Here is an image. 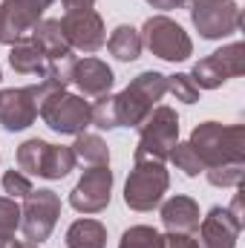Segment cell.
I'll use <instances>...</instances> for the list:
<instances>
[{
  "label": "cell",
  "instance_id": "1",
  "mask_svg": "<svg viewBox=\"0 0 245 248\" xmlns=\"http://www.w3.org/2000/svg\"><path fill=\"white\" fill-rule=\"evenodd\" d=\"M190 147L199 153L205 170L216 165H243L245 162V127L243 124L202 122L190 133Z\"/></svg>",
  "mask_w": 245,
  "mask_h": 248
},
{
  "label": "cell",
  "instance_id": "2",
  "mask_svg": "<svg viewBox=\"0 0 245 248\" xmlns=\"http://www.w3.org/2000/svg\"><path fill=\"white\" fill-rule=\"evenodd\" d=\"M168 93V75L147 69L138 72L122 93L116 95V116H119V127H138L150 116V110L165 98Z\"/></svg>",
  "mask_w": 245,
  "mask_h": 248
},
{
  "label": "cell",
  "instance_id": "3",
  "mask_svg": "<svg viewBox=\"0 0 245 248\" xmlns=\"http://www.w3.org/2000/svg\"><path fill=\"white\" fill-rule=\"evenodd\" d=\"M138 144H136V162H165L170 159V150L179 141V116L168 104H156L150 116L136 127Z\"/></svg>",
  "mask_w": 245,
  "mask_h": 248
},
{
  "label": "cell",
  "instance_id": "4",
  "mask_svg": "<svg viewBox=\"0 0 245 248\" xmlns=\"http://www.w3.org/2000/svg\"><path fill=\"white\" fill-rule=\"evenodd\" d=\"M168 187H170V173L165 162H136L124 185V202L130 211L144 214L162 205Z\"/></svg>",
  "mask_w": 245,
  "mask_h": 248
},
{
  "label": "cell",
  "instance_id": "5",
  "mask_svg": "<svg viewBox=\"0 0 245 248\" xmlns=\"http://www.w3.org/2000/svg\"><path fill=\"white\" fill-rule=\"evenodd\" d=\"M141 46L150 49V55L162 58V61H187L193 55V41L176 20H170L168 15H153L144 20L141 26Z\"/></svg>",
  "mask_w": 245,
  "mask_h": 248
},
{
  "label": "cell",
  "instance_id": "6",
  "mask_svg": "<svg viewBox=\"0 0 245 248\" xmlns=\"http://www.w3.org/2000/svg\"><path fill=\"white\" fill-rule=\"evenodd\" d=\"M58 217H61V196L49 187H41V190H32L23 196V205H20V231H23V240L41 246L52 237L55 225H58Z\"/></svg>",
  "mask_w": 245,
  "mask_h": 248
},
{
  "label": "cell",
  "instance_id": "7",
  "mask_svg": "<svg viewBox=\"0 0 245 248\" xmlns=\"http://www.w3.org/2000/svg\"><path fill=\"white\" fill-rule=\"evenodd\" d=\"M38 116L44 119V124L61 136H78V133H87L90 127V101L84 95H75V93H66L58 90L55 95H49L41 107H38Z\"/></svg>",
  "mask_w": 245,
  "mask_h": 248
},
{
  "label": "cell",
  "instance_id": "8",
  "mask_svg": "<svg viewBox=\"0 0 245 248\" xmlns=\"http://www.w3.org/2000/svg\"><path fill=\"white\" fill-rule=\"evenodd\" d=\"M245 72V44L234 41L216 52H211L208 58L193 63V69L187 72L190 81L199 87V90H216L222 87L225 81L231 78H240Z\"/></svg>",
  "mask_w": 245,
  "mask_h": 248
},
{
  "label": "cell",
  "instance_id": "9",
  "mask_svg": "<svg viewBox=\"0 0 245 248\" xmlns=\"http://www.w3.org/2000/svg\"><path fill=\"white\" fill-rule=\"evenodd\" d=\"M190 20L205 41H222L240 32L243 9L234 0L214 3V0H190Z\"/></svg>",
  "mask_w": 245,
  "mask_h": 248
},
{
  "label": "cell",
  "instance_id": "10",
  "mask_svg": "<svg viewBox=\"0 0 245 248\" xmlns=\"http://www.w3.org/2000/svg\"><path fill=\"white\" fill-rule=\"evenodd\" d=\"M113 170L110 165H98V168H87L84 176L78 179V185L69 193V205L78 214H101L107 211L110 199H113Z\"/></svg>",
  "mask_w": 245,
  "mask_h": 248
},
{
  "label": "cell",
  "instance_id": "11",
  "mask_svg": "<svg viewBox=\"0 0 245 248\" xmlns=\"http://www.w3.org/2000/svg\"><path fill=\"white\" fill-rule=\"evenodd\" d=\"M61 29L66 44L72 46V52H98L104 44H107V32H104V20L95 9H87V12H66L61 17Z\"/></svg>",
  "mask_w": 245,
  "mask_h": 248
},
{
  "label": "cell",
  "instance_id": "12",
  "mask_svg": "<svg viewBox=\"0 0 245 248\" xmlns=\"http://www.w3.org/2000/svg\"><path fill=\"white\" fill-rule=\"evenodd\" d=\"M199 248H237L240 240V231H243V222L231 217L228 208H211L208 217L199 219Z\"/></svg>",
  "mask_w": 245,
  "mask_h": 248
},
{
  "label": "cell",
  "instance_id": "13",
  "mask_svg": "<svg viewBox=\"0 0 245 248\" xmlns=\"http://www.w3.org/2000/svg\"><path fill=\"white\" fill-rule=\"evenodd\" d=\"M41 9L26 6L20 0H3L0 3V44L3 46H15L20 41L29 38V32L35 29V23L41 20Z\"/></svg>",
  "mask_w": 245,
  "mask_h": 248
},
{
  "label": "cell",
  "instance_id": "14",
  "mask_svg": "<svg viewBox=\"0 0 245 248\" xmlns=\"http://www.w3.org/2000/svg\"><path fill=\"white\" fill-rule=\"evenodd\" d=\"M38 119V104L29 93V87H9L0 90V127L9 133L26 130Z\"/></svg>",
  "mask_w": 245,
  "mask_h": 248
},
{
  "label": "cell",
  "instance_id": "15",
  "mask_svg": "<svg viewBox=\"0 0 245 248\" xmlns=\"http://www.w3.org/2000/svg\"><path fill=\"white\" fill-rule=\"evenodd\" d=\"M72 84L81 90L84 98H101V95H110L116 75L101 58H81L72 66Z\"/></svg>",
  "mask_w": 245,
  "mask_h": 248
},
{
  "label": "cell",
  "instance_id": "16",
  "mask_svg": "<svg viewBox=\"0 0 245 248\" xmlns=\"http://www.w3.org/2000/svg\"><path fill=\"white\" fill-rule=\"evenodd\" d=\"M159 217H162V225H165L168 231H173V234H193V231L199 228V219H202L196 199H190V196H184V193L170 196V199L162 205Z\"/></svg>",
  "mask_w": 245,
  "mask_h": 248
},
{
  "label": "cell",
  "instance_id": "17",
  "mask_svg": "<svg viewBox=\"0 0 245 248\" xmlns=\"http://www.w3.org/2000/svg\"><path fill=\"white\" fill-rule=\"evenodd\" d=\"M29 41L49 58V61H58V58H66V55H72V46L66 44V38H63V29H61V20H52V17H46V20H38L35 23V29L29 32Z\"/></svg>",
  "mask_w": 245,
  "mask_h": 248
},
{
  "label": "cell",
  "instance_id": "18",
  "mask_svg": "<svg viewBox=\"0 0 245 248\" xmlns=\"http://www.w3.org/2000/svg\"><path fill=\"white\" fill-rule=\"evenodd\" d=\"M9 66H12L15 72H20V75H38V78H44L46 69H49V58L26 38V41H20V44L12 46V52H9Z\"/></svg>",
  "mask_w": 245,
  "mask_h": 248
},
{
  "label": "cell",
  "instance_id": "19",
  "mask_svg": "<svg viewBox=\"0 0 245 248\" xmlns=\"http://www.w3.org/2000/svg\"><path fill=\"white\" fill-rule=\"evenodd\" d=\"M63 243L66 248H107V228L98 219H75Z\"/></svg>",
  "mask_w": 245,
  "mask_h": 248
},
{
  "label": "cell",
  "instance_id": "20",
  "mask_svg": "<svg viewBox=\"0 0 245 248\" xmlns=\"http://www.w3.org/2000/svg\"><path fill=\"white\" fill-rule=\"evenodd\" d=\"M72 153H75V162H81L87 168L110 165V147L95 133H78L75 136V144H72Z\"/></svg>",
  "mask_w": 245,
  "mask_h": 248
},
{
  "label": "cell",
  "instance_id": "21",
  "mask_svg": "<svg viewBox=\"0 0 245 248\" xmlns=\"http://www.w3.org/2000/svg\"><path fill=\"white\" fill-rule=\"evenodd\" d=\"M107 49H110V55H116L119 61L130 63L136 61L138 55H141V35H138V29H133V26H116L113 32H110V38H107Z\"/></svg>",
  "mask_w": 245,
  "mask_h": 248
},
{
  "label": "cell",
  "instance_id": "22",
  "mask_svg": "<svg viewBox=\"0 0 245 248\" xmlns=\"http://www.w3.org/2000/svg\"><path fill=\"white\" fill-rule=\"evenodd\" d=\"M72 168H75V153H72V147L49 144V150H46V156H44V165H41V179H63Z\"/></svg>",
  "mask_w": 245,
  "mask_h": 248
},
{
  "label": "cell",
  "instance_id": "23",
  "mask_svg": "<svg viewBox=\"0 0 245 248\" xmlns=\"http://www.w3.org/2000/svg\"><path fill=\"white\" fill-rule=\"evenodd\" d=\"M46 150H49V141H44V139H26V141L17 147V168H20L23 173L41 176V165H44Z\"/></svg>",
  "mask_w": 245,
  "mask_h": 248
},
{
  "label": "cell",
  "instance_id": "24",
  "mask_svg": "<svg viewBox=\"0 0 245 248\" xmlns=\"http://www.w3.org/2000/svg\"><path fill=\"white\" fill-rule=\"evenodd\" d=\"M165 234H159L153 225H133L119 240V248H162Z\"/></svg>",
  "mask_w": 245,
  "mask_h": 248
},
{
  "label": "cell",
  "instance_id": "25",
  "mask_svg": "<svg viewBox=\"0 0 245 248\" xmlns=\"http://www.w3.org/2000/svg\"><path fill=\"white\" fill-rule=\"evenodd\" d=\"M170 162L176 165V170H182L184 176H199V173H205V165H202L199 153L190 147V141H176V147L170 150Z\"/></svg>",
  "mask_w": 245,
  "mask_h": 248
},
{
  "label": "cell",
  "instance_id": "26",
  "mask_svg": "<svg viewBox=\"0 0 245 248\" xmlns=\"http://www.w3.org/2000/svg\"><path fill=\"white\" fill-rule=\"evenodd\" d=\"M90 122L98 130H116L119 116H116V95H101L90 104Z\"/></svg>",
  "mask_w": 245,
  "mask_h": 248
},
{
  "label": "cell",
  "instance_id": "27",
  "mask_svg": "<svg viewBox=\"0 0 245 248\" xmlns=\"http://www.w3.org/2000/svg\"><path fill=\"white\" fill-rule=\"evenodd\" d=\"M208 182L216 187H237L245 176V162L243 165H216V168H208Z\"/></svg>",
  "mask_w": 245,
  "mask_h": 248
},
{
  "label": "cell",
  "instance_id": "28",
  "mask_svg": "<svg viewBox=\"0 0 245 248\" xmlns=\"http://www.w3.org/2000/svg\"><path fill=\"white\" fill-rule=\"evenodd\" d=\"M168 93H173V98L176 101H184V104H196L199 101V87L190 81L187 72L168 75Z\"/></svg>",
  "mask_w": 245,
  "mask_h": 248
},
{
  "label": "cell",
  "instance_id": "29",
  "mask_svg": "<svg viewBox=\"0 0 245 248\" xmlns=\"http://www.w3.org/2000/svg\"><path fill=\"white\" fill-rule=\"evenodd\" d=\"M20 228V205L12 196H0V234H15Z\"/></svg>",
  "mask_w": 245,
  "mask_h": 248
},
{
  "label": "cell",
  "instance_id": "30",
  "mask_svg": "<svg viewBox=\"0 0 245 248\" xmlns=\"http://www.w3.org/2000/svg\"><path fill=\"white\" fill-rule=\"evenodd\" d=\"M3 190H6L12 199H23V196L32 193L35 187H32V179H29L23 170H15V168H12V170L3 173Z\"/></svg>",
  "mask_w": 245,
  "mask_h": 248
},
{
  "label": "cell",
  "instance_id": "31",
  "mask_svg": "<svg viewBox=\"0 0 245 248\" xmlns=\"http://www.w3.org/2000/svg\"><path fill=\"white\" fill-rule=\"evenodd\" d=\"M162 248H199V243H196L193 234H173V231H168Z\"/></svg>",
  "mask_w": 245,
  "mask_h": 248
},
{
  "label": "cell",
  "instance_id": "32",
  "mask_svg": "<svg viewBox=\"0 0 245 248\" xmlns=\"http://www.w3.org/2000/svg\"><path fill=\"white\" fill-rule=\"evenodd\" d=\"M0 248H41L29 240H15V234H0Z\"/></svg>",
  "mask_w": 245,
  "mask_h": 248
},
{
  "label": "cell",
  "instance_id": "33",
  "mask_svg": "<svg viewBox=\"0 0 245 248\" xmlns=\"http://www.w3.org/2000/svg\"><path fill=\"white\" fill-rule=\"evenodd\" d=\"M61 6L66 12H87L95 6V0H61Z\"/></svg>",
  "mask_w": 245,
  "mask_h": 248
},
{
  "label": "cell",
  "instance_id": "34",
  "mask_svg": "<svg viewBox=\"0 0 245 248\" xmlns=\"http://www.w3.org/2000/svg\"><path fill=\"white\" fill-rule=\"evenodd\" d=\"M153 9H159V12H170V9H179V6H184L187 0H147Z\"/></svg>",
  "mask_w": 245,
  "mask_h": 248
},
{
  "label": "cell",
  "instance_id": "35",
  "mask_svg": "<svg viewBox=\"0 0 245 248\" xmlns=\"http://www.w3.org/2000/svg\"><path fill=\"white\" fill-rule=\"evenodd\" d=\"M228 211H231V217H234V219H240V222H243V196H240V193L234 196V202H231V208H228Z\"/></svg>",
  "mask_w": 245,
  "mask_h": 248
},
{
  "label": "cell",
  "instance_id": "36",
  "mask_svg": "<svg viewBox=\"0 0 245 248\" xmlns=\"http://www.w3.org/2000/svg\"><path fill=\"white\" fill-rule=\"evenodd\" d=\"M20 3H26V6H35V9H41V12H46L55 0H20Z\"/></svg>",
  "mask_w": 245,
  "mask_h": 248
},
{
  "label": "cell",
  "instance_id": "37",
  "mask_svg": "<svg viewBox=\"0 0 245 248\" xmlns=\"http://www.w3.org/2000/svg\"><path fill=\"white\" fill-rule=\"evenodd\" d=\"M214 3H225V0H214Z\"/></svg>",
  "mask_w": 245,
  "mask_h": 248
},
{
  "label": "cell",
  "instance_id": "38",
  "mask_svg": "<svg viewBox=\"0 0 245 248\" xmlns=\"http://www.w3.org/2000/svg\"><path fill=\"white\" fill-rule=\"evenodd\" d=\"M0 81H3V72H0Z\"/></svg>",
  "mask_w": 245,
  "mask_h": 248
}]
</instances>
